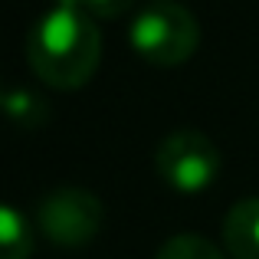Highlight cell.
Segmentation results:
<instances>
[{
  "label": "cell",
  "mask_w": 259,
  "mask_h": 259,
  "mask_svg": "<svg viewBox=\"0 0 259 259\" xmlns=\"http://www.w3.org/2000/svg\"><path fill=\"white\" fill-rule=\"evenodd\" d=\"M102 59V33L79 0H56L26 36V63L39 82L72 92L95 76Z\"/></svg>",
  "instance_id": "cell-1"
},
{
  "label": "cell",
  "mask_w": 259,
  "mask_h": 259,
  "mask_svg": "<svg viewBox=\"0 0 259 259\" xmlns=\"http://www.w3.org/2000/svg\"><path fill=\"white\" fill-rule=\"evenodd\" d=\"M128 43L145 63L151 66H181L200 46V23L194 10H187L177 0H151L132 20Z\"/></svg>",
  "instance_id": "cell-2"
},
{
  "label": "cell",
  "mask_w": 259,
  "mask_h": 259,
  "mask_svg": "<svg viewBox=\"0 0 259 259\" xmlns=\"http://www.w3.org/2000/svg\"><path fill=\"white\" fill-rule=\"evenodd\" d=\"M36 223L53 246L82 249L99 236L102 223H105V207L85 187H56L53 194L43 197L36 210Z\"/></svg>",
  "instance_id": "cell-3"
},
{
  "label": "cell",
  "mask_w": 259,
  "mask_h": 259,
  "mask_svg": "<svg viewBox=\"0 0 259 259\" xmlns=\"http://www.w3.org/2000/svg\"><path fill=\"white\" fill-rule=\"evenodd\" d=\"M158 174L177 194H200L220 174V148L197 128L171 132L158 145Z\"/></svg>",
  "instance_id": "cell-4"
},
{
  "label": "cell",
  "mask_w": 259,
  "mask_h": 259,
  "mask_svg": "<svg viewBox=\"0 0 259 259\" xmlns=\"http://www.w3.org/2000/svg\"><path fill=\"white\" fill-rule=\"evenodd\" d=\"M223 243L230 259H259V197L233 203L223 220Z\"/></svg>",
  "instance_id": "cell-5"
},
{
  "label": "cell",
  "mask_w": 259,
  "mask_h": 259,
  "mask_svg": "<svg viewBox=\"0 0 259 259\" xmlns=\"http://www.w3.org/2000/svg\"><path fill=\"white\" fill-rule=\"evenodd\" d=\"M33 236L23 213L7 203H0V259H30Z\"/></svg>",
  "instance_id": "cell-6"
},
{
  "label": "cell",
  "mask_w": 259,
  "mask_h": 259,
  "mask_svg": "<svg viewBox=\"0 0 259 259\" xmlns=\"http://www.w3.org/2000/svg\"><path fill=\"white\" fill-rule=\"evenodd\" d=\"M0 108L20 128H39L46 121V102L36 92H30V89H10V92H4Z\"/></svg>",
  "instance_id": "cell-7"
},
{
  "label": "cell",
  "mask_w": 259,
  "mask_h": 259,
  "mask_svg": "<svg viewBox=\"0 0 259 259\" xmlns=\"http://www.w3.org/2000/svg\"><path fill=\"white\" fill-rule=\"evenodd\" d=\"M154 259H227V256L200 233H177L158 249Z\"/></svg>",
  "instance_id": "cell-8"
},
{
  "label": "cell",
  "mask_w": 259,
  "mask_h": 259,
  "mask_svg": "<svg viewBox=\"0 0 259 259\" xmlns=\"http://www.w3.org/2000/svg\"><path fill=\"white\" fill-rule=\"evenodd\" d=\"M79 7L89 13V17H121L135 7V0H79Z\"/></svg>",
  "instance_id": "cell-9"
},
{
  "label": "cell",
  "mask_w": 259,
  "mask_h": 259,
  "mask_svg": "<svg viewBox=\"0 0 259 259\" xmlns=\"http://www.w3.org/2000/svg\"><path fill=\"white\" fill-rule=\"evenodd\" d=\"M0 102H4V89H0Z\"/></svg>",
  "instance_id": "cell-10"
}]
</instances>
